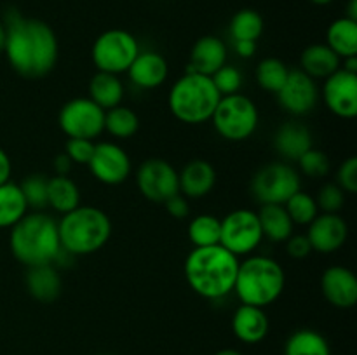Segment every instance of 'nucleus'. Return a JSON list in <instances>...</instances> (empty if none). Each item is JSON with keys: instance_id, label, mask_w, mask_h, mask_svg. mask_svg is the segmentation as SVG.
<instances>
[{"instance_id": "25", "label": "nucleus", "mask_w": 357, "mask_h": 355, "mask_svg": "<svg viewBox=\"0 0 357 355\" xmlns=\"http://www.w3.org/2000/svg\"><path fill=\"white\" fill-rule=\"evenodd\" d=\"M258 214L261 233L272 242H286L293 235V221L286 212L284 205L261 204Z\"/></svg>"}, {"instance_id": "20", "label": "nucleus", "mask_w": 357, "mask_h": 355, "mask_svg": "<svg viewBox=\"0 0 357 355\" xmlns=\"http://www.w3.org/2000/svg\"><path fill=\"white\" fill-rule=\"evenodd\" d=\"M180 194L187 198L206 197L216 184V171L208 160H192L178 173Z\"/></svg>"}, {"instance_id": "38", "label": "nucleus", "mask_w": 357, "mask_h": 355, "mask_svg": "<svg viewBox=\"0 0 357 355\" xmlns=\"http://www.w3.org/2000/svg\"><path fill=\"white\" fill-rule=\"evenodd\" d=\"M211 80L222 96L239 93L241 86H243V75H241L239 70L232 65H227V63L218 70V72L213 73Z\"/></svg>"}, {"instance_id": "32", "label": "nucleus", "mask_w": 357, "mask_h": 355, "mask_svg": "<svg viewBox=\"0 0 357 355\" xmlns=\"http://www.w3.org/2000/svg\"><path fill=\"white\" fill-rule=\"evenodd\" d=\"M222 221L213 214H199L188 225V239L194 247H208L220 244Z\"/></svg>"}, {"instance_id": "46", "label": "nucleus", "mask_w": 357, "mask_h": 355, "mask_svg": "<svg viewBox=\"0 0 357 355\" xmlns=\"http://www.w3.org/2000/svg\"><path fill=\"white\" fill-rule=\"evenodd\" d=\"M54 169L59 176H68L70 169H72V160L68 159L66 153H59L54 160Z\"/></svg>"}, {"instance_id": "41", "label": "nucleus", "mask_w": 357, "mask_h": 355, "mask_svg": "<svg viewBox=\"0 0 357 355\" xmlns=\"http://www.w3.org/2000/svg\"><path fill=\"white\" fill-rule=\"evenodd\" d=\"M337 184L345 194H356L357 191V159L351 157L345 160L337 173Z\"/></svg>"}, {"instance_id": "23", "label": "nucleus", "mask_w": 357, "mask_h": 355, "mask_svg": "<svg viewBox=\"0 0 357 355\" xmlns=\"http://www.w3.org/2000/svg\"><path fill=\"white\" fill-rule=\"evenodd\" d=\"M274 146L281 157L288 160H298L312 146V134L309 127L298 122H286L278 129Z\"/></svg>"}, {"instance_id": "49", "label": "nucleus", "mask_w": 357, "mask_h": 355, "mask_svg": "<svg viewBox=\"0 0 357 355\" xmlns=\"http://www.w3.org/2000/svg\"><path fill=\"white\" fill-rule=\"evenodd\" d=\"M3 45H6V26L0 21V52H3Z\"/></svg>"}, {"instance_id": "22", "label": "nucleus", "mask_w": 357, "mask_h": 355, "mask_svg": "<svg viewBox=\"0 0 357 355\" xmlns=\"http://www.w3.org/2000/svg\"><path fill=\"white\" fill-rule=\"evenodd\" d=\"M26 289L31 298L40 303H52L59 298L63 289L61 275L54 265L30 267L26 274Z\"/></svg>"}, {"instance_id": "44", "label": "nucleus", "mask_w": 357, "mask_h": 355, "mask_svg": "<svg viewBox=\"0 0 357 355\" xmlns=\"http://www.w3.org/2000/svg\"><path fill=\"white\" fill-rule=\"evenodd\" d=\"M10 174H13V164L6 150L0 148V184L10 181Z\"/></svg>"}, {"instance_id": "15", "label": "nucleus", "mask_w": 357, "mask_h": 355, "mask_svg": "<svg viewBox=\"0 0 357 355\" xmlns=\"http://www.w3.org/2000/svg\"><path fill=\"white\" fill-rule=\"evenodd\" d=\"M279 104L291 115H307L316 108L319 87L302 70H289L284 86L278 93Z\"/></svg>"}, {"instance_id": "12", "label": "nucleus", "mask_w": 357, "mask_h": 355, "mask_svg": "<svg viewBox=\"0 0 357 355\" xmlns=\"http://www.w3.org/2000/svg\"><path fill=\"white\" fill-rule=\"evenodd\" d=\"M136 183L145 198L164 204L169 197L180 194L178 171L164 159H149L139 166Z\"/></svg>"}, {"instance_id": "21", "label": "nucleus", "mask_w": 357, "mask_h": 355, "mask_svg": "<svg viewBox=\"0 0 357 355\" xmlns=\"http://www.w3.org/2000/svg\"><path fill=\"white\" fill-rule=\"evenodd\" d=\"M232 331L237 340L243 343H260L268 333L267 313L260 306L241 305L232 317Z\"/></svg>"}, {"instance_id": "43", "label": "nucleus", "mask_w": 357, "mask_h": 355, "mask_svg": "<svg viewBox=\"0 0 357 355\" xmlns=\"http://www.w3.org/2000/svg\"><path fill=\"white\" fill-rule=\"evenodd\" d=\"M164 205H166V211L169 212V216H173L174 219H185L190 214L187 197L181 194H176L173 195V197L167 198V200L164 202Z\"/></svg>"}, {"instance_id": "13", "label": "nucleus", "mask_w": 357, "mask_h": 355, "mask_svg": "<svg viewBox=\"0 0 357 355\" xmlns=\"http://www.w3.org/2000/svg\"><path fill=\"white\" fill-rule=\"evenodd\" d=\"M87 167L100 183L115 187L124 183L131 174V159L121 145L114 141H103L94 146Z\"/></svg>"}, {"instance_id": "40", "label": "nucleus", "mask_w": 357, "mask_h": 355, "mask_svg": "<svg viewBox=\"0 0 357 355\" xmlns=\"http://www.w3.org/2000/svg\"><path fill=\"white\" fill-rule=\"evenodd\" d=\"M94 146L96 145H94L93 139L68 138L65 153L68 155V159L72 160V164H84V166H87L91 157H93Z\"/></svg>"}, {"instance_id": "39", "label": "nucleus", "mask_w": 357, "mask_h": 355, "mask_svg": "<svg viewBox=\"0 0 357 355\" xmlns=\"http://www.w3.org/2000/svg\"><path fill=\"white\" fill-rule=\"evenodd\" d=\"M316 202L324 212H338L345 204V191L337 183H328L321 188Z\"/></svg>"}, {"instance_id": "45", "label": "nucleus", "mask_w": 357, "mask_h": 355, "mask_svg": "<svg viewBox=\"0 0 357 355\" xmlns=\"http://www.w3.org/2000/svg\"><path fill=\"white\" fill-rule=\"evenodd\" d=\"M234 49H236L237 56L241 58H251L257 52V42L253 40H237L234 42Z\"/></svg>"}, {"instance_id": "50", "label": "nucleus", "mask_w": 357, "mask_h": 355, "mask_svg": "<svg viewBox=\"0 0 357 355\" xmlns=\"http://www.w3.org/2000/svg\"><path fill=\"white\" fill-rule=\"evenodd\" d=\"M215 355H244V354H241L239 350H234V348H223V350L216 352Z\"/></svg>"}, {"instance_id": "10", "label": "nucleus", "mask_w": 357, "mask_h": 355, "mask_svg": "<svg viewBox=\"0 0 357 355\" xmlns=\"http://www.w3.org/2000/svg\"><path fill=\"white\" fill-rule=\"evenodd\" d=\"M222 221L220 230V246L225 247L236 256L250 254L264 240L258 214L250 209H236L229 212Z\"/></svg>"}, {"instance_id": "33", "label": "nucleus", "mask_w": 357, "mask_h": 355, "mask_svg": "<svg viewBox=\"0 0 357 355\" xmlns=\"http://www.w3.org/2000/svg\"><path fill=\"white\" fill-rule=\"evenodd\" d=\"M264 33V17L253 9H241L234 14L230 21V35L234 42L253 40L257 42Z\"/></svg>"}, {"instance_id": "26", "label": "nucleus", "mask_w": 357, "mask_h": 355, "mask_svg": "<svg viewBox=\"0 0 357 355\" xmlns=\"http://www.w3.org/2000/svg\"><path fill=\"white\" fill-rule=\"evenodd\" d=\"M326 45L340 59L357 56V21L338 17L328 26Z\"/></svg>"}, {"instance_id": "27", "label": "nucleus", "mask_w": 357, "mask_h": 355, "mask_svg": "<svg viewBox=\"0 0 357 355\" xmlns=\"http://www.w3.org/2000/svg\"><path fill=\"white\" fill-rule=\"evenodd\" d=\"M124 97V86L119 75L98 72L89 82V100L94 101L105 111L119 106Z\"/></svg>"}, {"instance_id": "14", "label": "nucleus", "mask_w": 357, "mask_h": 355, "mask_svg": "<svg viewBox=\"0 0 357 355\" xmlns=\"http://www.w3.org/2000/svg\"><path fill=\"white\" fill-rule=\"evenodd\" d=\"M324 103L331 113L340 118H354L357 115V73L340 68L324 79L323 86Z\"/></svg>"}, {"instance_id": "3", "label": "nucleus", "mask_w": 357, "mask_h": 355, "mask_svg": "<svg viewBox=\"0 0 357 355\" xmlns=\"http://www.w3.org/2000/svg\"><path fill=\"white\" fill-rule=\"evenodd\" d=\"M10 253L24 267L52 265L61 251L58 221L42 211L24 214L10 228Z\"/></svg>"}, {"instance_id": "51", "label": "nucleus", "mask_w": 357, "mask_h": 355, "mask_svg": "<svg viewBox=\"0 0 357 355\" xmlns=\"http://www.w3.org/2000/svg\"><path fill=\"white\" fill-rule=\"evenodd\" d=\"M312 3H316V6H328V3H331L333 0H310Z\"/></svg>"}, {"instance_id": "28", "label": "nucleus", "mask_w": 357, "mask_h": 355, "mask_svg": "<svg viewBox=\"0 0 357 355\" xmlns=\"http://www.w3.org/2000/svg\"><path fill=\"white\" fill-rule=\"evenodd\" d=\"M47 205L54 211L66 214L80 205V190L75 181L68 176L49 178L47 183Z\"/></svg>"}, {"instance_id": "24", "label": "nucleus", "mask_w": 357, "mask_h": 355, "mask_svg": "<svg viewBox=\"0 0 357 355\" xmlns=\"http://www.w3.org/2000/svg\"><path fill=\"white\" fill-rule=\"evenodd\" d=\"M300 65L302 72L307 73L310 79L324 80L340 70L342 59L326 44H312L302 52Z\"/></svg>"}, {"instance_id": "48", "label": "nucleus", "mask_w": 357, "mask_h": 355, "mask_svg": "<svg viewBox=\"0 0 357 355\" xmlns=\"http://www.w3.org/2000/svg\"><path fill=\"white\" fill-rule=\"evenodd\" d=\"M344 63H345L344 70H347V72H352V73H357V56H354V58H345Z\"/></svg>"}, {"instance_id": "6", "label": "nucleus", "mask_w": 357, "mask_h": 355, "mask_svg": "<svg viewBox=\"0 0 357 355\" xmlns=\"http://www.w3.org/2000/svg\"><path fill=\"white\" fill-rule=\"evenodd\" d=\"M284 285L286 275L278 261L267 256H251L239 263L234 291L243 305L265 308L278 301Z\"/></svg>"}, {"instance_id": "34", "label": "nucleus", "mask_w": 357, "mask_h": 355, "mask_svg": "<svg viewBox=\"0 0 357 355\" xmlns=\"http://www.w3.org/2000/svg\"><path fill=\"white\" fill-rule=\"evenodd\" d=\"M288 66L281 59L265 58L257 66V82L267 93L278 94L279 89L284 86L286 79H288Z\"/></svg>"}, {"instance_id": "1", "label": "nucleus", "mask_w": 357, "mask_h": 355, "mask_svg": "<svg viewBox=\"0 0 357 355\" xmlns=\"http://www.w3.org/2000/svg\"><path fill=\"white\" fill-rule=\"evenodd\" d=\"M6 45L3 52L16 73L26 79H42L54 70L58 61V38L52 28L40 19L7 10L3 17Z\"/></svg>"}, {"instance_id": "36", "label": "nucleus", "mask_w": 357, "mask_h": 355, "mask_svg": "<svg viewBox=\"0 0 357 355\" xmlns=\"http://www.w3.org/2000/svg\"><path fill=\"white\" fill-rule=\"evenodd\" d=\"M47 183L49 178H45L44 174H30L24 178L20 188L28 209L31 207L42 211L44 207H47Z\"/></svg>"}, {"instance_id": "35", "label": "nucleus", "mask_w": 357, "mask_h": 355, "mask_svg": "<svg viewBox=\"0 0 357 355\" xmlns=\"http://www.w3.org/2000/svg\"><path fill=\"white\" fill-rule=\"evenodd\" d=\"M286 212L291 218L293 225H302L309 226L312 219L319 214V207H317L316 198L307 191L298 190L295 195L288 198L284 204Z\"/></svg>"}, {"instance_id": "7", "label": "nucleus", "mask_w": 357, "mask_h": 355, "mask_svg": "<svg viewBox=\"0 0 357 355\" xmlns=\"http://www.w3.org/2000/svg\"><path fill=\"white\" fill-rule=\"evenodd\" d=\"M258 120L260 115L257 104L239 93L222 96L211 117L216 132L227 141H244L251 138L257 131Z\"/></svg>"}, {"instance_id": "8", "label": "nucleus", "mask_w": 357, "mask_h": 355, "mask_svg": "<svg viewBox=\"0 0 357 355\" xmlns=\"http://www.w3.org/2000/svg\"><path fill=\"white\" fill-rule=\"evenodd\" d=\"M139 54V45L135 35L121 28H112L103 31L94 40L91 58L98 72L105 73H126Z\"/></svg>"}, {"instance_id": "31", "label": "nucleus", "mask_w": 357, "mask_h": 355, "mask_svg": "<svg viewBox=\"0 0 357 355\" xmlns=\"http://www.w3.org/2000/svg\"><path fill=\"white\" fill-rule=\"evenodd\" d=\"M139 129V118L131 108L119 106L105 111V131L117 139H129Z\"/></svg>"}, {"instance_id": "5", "label": "nucleus", "mask_w": 357, "mask_h": 355, "mask_svg": "<svg viewBox=\"0 0 357 355\" xmlns=\"http://www.w3.org/2000/svg\"><path fill=\"white\" fill-rule=\"evenodd\" d=\"M220 100L222 94L215 87L211 77L187 72L171 87L167 106L180 122L197 125L211 120Z\"/></svg>"}, {"instance_id": "42", "label": "nucleus", "mask_w": 357, "mask_h": 355, "mask_svg": "<svg viewBox=\"0 0 357 355\" xmlns=\"http://www.w3.org/2000/svg\"><path fill=\"white\" fill-rule=\"evenodd\" d=\"M286 253L293 260H303L312 253V246H310L307 235H291L286 240Z\"/></svg>"}, {"instance_id": "17", "label": "nucleus", "mask_w": 357, "mask_h": 355, "mask_svg": "<svg viewBox=\"0 0 357 355\" xmlns=\"http://www.w3.org/2000/svg\"><path fill=\"white\" fill-rule=\"evenodd\" d=\"M321 291L326 301L337 308H352L357 303L356 274L340 265L326 268L321 277Z\"/></svg>"}, {"instance_id": "11", "label": "nucleus", "mask_w": 357, "mask_h": 355, "mask_svg": "<svg viewBox=\"0 0 357 355\" xmlns=\"http://www.w3.org/2000/svg\"><path fill=\"white\" fill-rule=\"evenodd\" d=\"M58 124L68 138L96 139L105 131V110L89 97H75L61 106Z\"/></svg>"}, {"instance_id": "16", "label": "nucleus", "mask_w": 357, "mask_h": 355, "mask_svg": "<svg viewBox=\"0 0 357 355\" xmlns=\"http://www.w3.org/2000/svg\"><path fill=\"white\" fill-rule=\"evenodd\" d=\"M305 235L312 251L330 254L344 246L349 237V226L338 212H323L312 219Z\"/></svg>"}, {"instance_id": "30", "label": "nucleus", "mask_w": 357, "mask_h": 355, "mask_svg": "<svg viewBox=\"0 0 357 355\" xmlns=\"http://www.w3.org/2000/svg\"><path fill=\"white\" fill-rule=\"evenodd\" d=\"M284 355H331L326 338L314 329H298L288 338Z\"/></svg>"}, {"instance_id": "29", "label": "nucleus", "mask_w": 357, "mask_h": 355, "mask_svg": "<svg viewBox=\"0 0 357 355\" xmlns=\"http://www.w3.org/2000/svg\"><path fill=\"white\" fill-rule=\"evenodd\" d=\"M28 212L20 184L7 181L0 184V228H13Z\"/></svg>"}, {"instance_id": "37", "label": "nucleus", "mask_w": 357, "mask_h": 355, "mask_svg": "<svg viewBox=\"0 0 357 355\" xmlns=\"http://www.w3.org/2000/svg\"><path fill=\"white\" fill-rule=\"evenodd\" d=\"M296 162H298L302 173L309 178H324L330 173V159L321 150L310 148Z\"/></svg>"}, {"instance_id": "19", "label": "nucleus", "mask_w": 357, "mask_h": 355, "mask_svg": "<svg viewBox=\"0 0 357 355\" xmlns=\"http://www.w3.org/2000/svg\"><path fill=\"white\" fill-rule=\"evenodd\" d=\"M227 63V45L215 35H204L194 44L190 52L188 72L211 77Z\"/></svg>"}, {"instance_id": "47", "label": "nucleus", "mask_w": 357, "mask_h": 355, "mask_svg": "<svg viewBox=\"0 0 357 355\" xmlns=\"http://www.w3.org/2000/svg\"><path fill=\"white\" fill-rule=\"evenodd\" d=\"M345 17L357 21V0H349V7H347V14H345Z\"/></svg>"}, {"instance_id": "9", "label": "nucleus", "mask_w": 357, "mask_h": 355, "mask_svg": "<svg viewBox=\"0 0 357 355\" xmlns=\"http://www.w3.org/2000/svg\"><path fill=\"white\" fill-rule=\"evenodd\" d=\"M298 190H302V180L289 164H267L251 180V194L260 204L284 205Z\"/></svg>"}, {"instance_id": "4", "label": "nucleus", "mask_w": 357, "mask_h": 355, "mask_svg": "<svg viewBox=\"0 0 357 355\" xmlns=\"http://www.w3.org/2000/svg\"><path fill=\"white\" fill-rule=\"evenodd\" d=\"M59 242L72 256H87L107 246L112 237V221L94 205H79L58 221Z\"/></svg>"}, {"instance_id": "2", "label": "nucleus", "mask_w": 357, "mask_h": 355, "mask_svg": "<svg viewBox=\"0 0 357 355\" xmlns=\"http://www.w3.org/2000/svg\"><path fill=\"white\" fill-rule=\"evenodd\" d=\"M239 260L220 244L194 247L185 260V278L206 299H222L234 291Z\"/></svg>"}, {"instance_id": "18", "label": "nucleus", "mask_w": 357, "mask_h": 355, "mask_svg": "<svg viewBox=\"0 0 357 355\" xmlns=\"http://www.w3.org/2000/svg\"><path fill=\"white\" fill-rule=\"evenodd\" d=\"M126 73L129 75V80L139 89H155L166 82L169 75V66H167L166 58L159 52L139 51Z\"/></svg>"}]
</instances>
